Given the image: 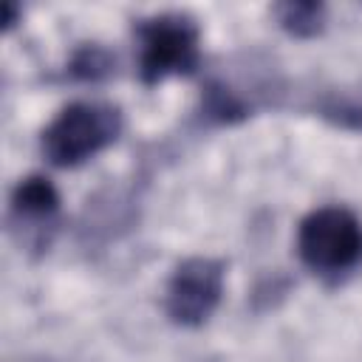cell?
Listing matches in <instances>:
<instances>
[{
  "label": "cell",
  "mask_w": 362,
  "mask_h": 362,
  "mask_svg": "<svg viewBox=\"0 0 362 362\" xmlns=\"http://www.w3.org/2000/svg\"><path fill=\"white\" fill-rule=\"evenodd\" d=\"M141 37V76L158 82L167 74L192 71L198 59V31L187 17L164 14L139 28Z\"/></svg>",
  "instance_id": "cell-3"
},
{
  "label": "cell",
  "mask_w": 362,
  "mask_h": 362,
  "mask_svg": "<svg viewBox=\"0 0 362 362\" xmlns=\"http://www.w3.org/2000/svg\"><path fill=\"white\" fill-rule=\"evenodd\" d=\"M297 252L308 269L342 274L362 260V223L342 206H322L300 223Z\"/></svg>",
  "instance_id": "cell-1"
},
{
  "label": "cell",
  "mask_w": 362,
  "mask_h": 362,
  "mask_svg": "<svg viewBox=\"0 0 362 362\" xmlns=\"http://www.w3.org/2000/svg\"><path fill=\"white\" fill-rule=\"evenodd\" d=\"M283 25L291 28L294 34H311L320 25V6L311 3H297V6H283Z\"/></svg>",
  "instance_id": "cell-6"
},
{
  "label": "cell",
  "mask_w": 362,
  "mask_h": 362,
  "mask_svg": "<svg viewBox=\"0 0 362 362\" xmlns=\"http://www.w3.org/2000/svg\"><path fill=\"white\" fill-rule=\"evenodd\" d=\"M59 204L57 198V189L51 187L48 178H40V175H31L25 178L17 189H14V206L20 212H28V215H48L54 212Z\"/></svg>",
  "instance_id": "cell-5"
},
{
  "label": "cell",
  "mask_w": 362,
  "mask_h": 362,
  "mask_svg": "<svg viewBox=\"0 0 362 362\" xmlns=\"http://www.w3.org/2000/svg\"><path fill=\"white\" fill-rule=\"evenodd\" d=\"M221 283L223 272L215 260L192 257L181 263L167 288V311L173 314V320L187 325L206 320L221 300Z\"/></svg>",
  "instance_id": "cell-4"
},
{
  "label": "cell",
  "mask_w": 362,
  "mask_h": 362,
  "mask_svg": "<svg viewBox=\"0 0 362 362\" xmlns=\"http://www.w3.org/2000/svg\"><path fill=\"white\" fill-rule=\"evenodd\" d=\"M119 133V113L110 105L76 102L68 105L42 133L45 156L59 164H79L107 147Z\"/></svg>",
  "instance_id": "cell-2"
}]
</instances>
